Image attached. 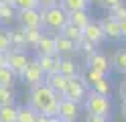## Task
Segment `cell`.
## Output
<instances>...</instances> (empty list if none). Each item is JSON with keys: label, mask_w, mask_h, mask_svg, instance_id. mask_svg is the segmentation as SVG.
Returning <instances> with one entry per match:
<instances>
[{"label": "cell", "mask_w": 126, "mask_h": 122, "mask_svg": "<svg viewBox=\"0 0 126 122\" xmlns=\"http://www.w3.org/2000/svg\"><path fill=\"white\" fill-rule=\"evenodd\" d=\"M31 61V57L27 55V51H18V49H10L8 53H6V65L16 73V75H20L22 71L27 69V65Z\"/></svg>", "instance_id": "cell-9"}, {"label": "cell", "mask_w": 126, "mask_h": 122, "mask_svg": "<svg viewBox=\"0 0 126 122\" xmlns=\"http://www.w3.org/2000/svg\"><path fill=\"white\" fill-rule=\"evenodd\" d=\"M88 2H90V4H100L102 0H88Z\"/></svg>", "instance_id": "cell-43"}, {"label": "cell", "mask_w": 126, "mask_h": 122, "mask_svg": "<svg viewBox=\"0 0 126 122\" xmlns=\"http://www.w3.org/2000/svg\"><path fill=\"white\" fill-rule=\"evenodd\" d=\"M92 89L98 92V94H102V96H110L112 94V81H110V77H104V79H100L98 84H94Z\"/></svg>", "instance_id": "cell-28"}, {"label": "cell", "mask_w": 126, "mask_h": 122, "mask_svg": "<svg viewBox=\"0 0 126 122\" xmlns=\"http://www.w3.org/2000/svg\"><path fill=\"white\" fill-rule=\"evenodd\" d=\"M43 55H57V45H55L53 33H43V37L39 39L35 47V57H43Z\"/></svg>", "instance_id": "cell-11"}, {"label": "cell", "mask_w": 126, "mask_h": 122, "mask_svg": "<svg viewBox=\"0 0 126 122\" xmlns=\"http://www.w3.org/2000/svg\"><path fill=\"white\" fill-rule=\"evenodd\" d=\"M25 29V27H22ZM43 29H25V41H27V47L29 49H35L37 43H39V39L43 37Z\"/></svg>", "instance_id": "cell-26"}, {"label": "cell", "mask_w": 126, "mask_h": 122, "mask_svg": "<svg viewBox=\"0 0 126 122\" xmlns=\"http://www.w3.org/2000/svg\"><path fill=\"white\" fill-rule=\"evenodd\" d=\"M79 116H81V104H75L71 100H67V98H61L57 118L61 122H77Z\"/></svg>", "instance_id": "cell-7"}, {"label": "cell", "mask_w": 126, "mask_h": 122, "mask_svg": "<svg viewBox=\"0 0 126 122\" xmlns=\"http://www.w3.org/2000/svg\"><path fill=\"white\" fill-rule=\"evenodd\" d=\"M59 0H39V6L41 8H51V6H57Z\"/></svg>", "instance_id": "cell-37"}, {"label": "cell", "mask_w": 126, "mask_h": 122, "mask_svg": "<svg viewBox=\"0 0 126 122\" xmlns=\"http://www.w3.org/2000/svg\"><path fill=\"white\" fill-rule=\"evenodd\" d=\"M16 20V8L12 4H0V27H10Z\"/></svg>", "instance_id": "cell-19"}, {"label": "cell", "mask_w": 126, "mask_h": 122, "mask_svg": "<svg viewBox=\"0 0 126 122\" xmlns=\"http://www.w3.org/2000/svg\"><path fill=\"white\" fill-rule=\"evenodd\" d=\"M83 39L90 41V43L96 45V47H100V45L106 41V35H104V31H102V27H100L98 20H92L88 27L83 29Z\"/></svg>", "instance_id": "cell-12"}, {"label": "cell", "mask_w": 126, "mask_h": 122, "mask_svg": "<svg viewBox=\"0 0 126 122\" xmlns=\"http://www.w3.org/2000/svg\"><path fill=\"white\" fill-rule=\"evenodd\" d=\"M61 35L67 37V39H71L73 43H81L83 41V29L75 27V24H71V22H67L65 27L61 29Z\"/></svg>", "instance_id": "cell-21"}, {"label": "cell", "mask_w": 126, "mask_h": 122, "mask_svg": "<svg viewBox=\"0 0 126 122\" xmlns=\"http://www.w3.org/2000/svg\"><path fill=\"white\" fill-rule=\"evenodd\" d=\"M0 122H18V106H0Z\"/></svg>", "instance_id": "cell-24"}, {"label": "cell", "mask_w": 126, "mask_h": 122, "mask_svg": "<svg viewBox=\"0 0 126 122\" xmlns=\"http://www.w3.org/2000/svg\"><path fill=\"white\" fill-rule=\"evenodd\" d=\"M10 31V45L12 49H18V51H25L27 49V41H25V29L20 27H14V29H8Z\"/></svg>", "instance_id": "cell-18"}, {"label": "cell", "mask_w": 126, "mask_h": 122, "mask_svg": "<svg viewBox=\"0 0 126 122\" xmlns=\"http://www.w3.org/2000/svg\"><path fill=\"white\" fill-rule=\"evenodd\" d=\"M55 45H57V55L59 57H73L77 53V43H73L67 37H63L61 33H55Z\"/></svg>", "instance_id": "cell-13"}, {"label": "cell", "mask_w": 126, "mask_h": 122, "mask_svg": "<svg viewBox=\"0 0 126 122\" xmlns=\"http://www.w3.org/2000/svg\"><path fill=\"white\" fill-rule=\"evenodd\" d=\"M69 22L75 24V27H79V29H85L92 22V16H90L88 10H75V12L69 14Z\"/></svg>", "instance_id": "cell-22"}, {"label": "cell", "mask_w": 126, "mask_h": 122, "mask_svg": "<svg viewBox=\"0 0 126 122\" xmlns=\"http://www.w3.org/2000/svg\"><path fill=\"white\" fill-rule=\"evenodd\" d=\"M83 77H85V81L90 84V87L94 86V84H98L100 79H104V77H110V75H104L102 71H96V69H90V67H85V73H83Z\"/></svg>", "instance_id": "cell-29"}, {"label": "cell", "mask_w": 126, "mask_h": 122, "mask_svg": "<svg viewBox=\"0 0 126 122\" xmlns=\"http://www.w3.org/2000/svg\"><path fill=\"white\" fill-rule=\"evenodd\" d=\"M108 14L116 20H124L126 18V2H120L118 6H114L112 10H108Z\"/></svg>", "instance_id": "cell-32"}, {"label": "cell", "mask_w": 126, "mask_h": 122, "mask_svg": "<svg viewBox=\"0 0 126 122\" xmlns=\"http://www.w3.org/2000/svg\"><path fill=\"white\" fill-rule=\"evenodd\" d=\"M14 100H16L14 89H12V87L0 86V106H10V104H14Z\"/></svg>", "instance_id": "cell-27"}, {"label": "cell", "mask_w": 126, "mask_h": 122, "mask_svg": "<svg viewBox=\"0 0 126 122\" xmlns=\"http://www.w3.org/2000/svg\"><path fill=\"white\" fill-rule=\"evenodd\" d=\"M39 120V112L29 104L18 106V122H37Z\"/></svg>", "instance_id": "cell-25"}, {"label": "cell", "mask_w": 126, "mask_h": 122, "mask_svg": "<svg viewBox=\"0 0 126 122\" xmlns=\"http://www.w3.org/2000/svg\"><path fill=\"white\" fill-rule=\"evenodd\" d=\"M20 79V84H25L27 87H33V86H39V84H43L45 81V73L41 69V65H39L37 59H31L29 65H27V69L18 75Z\"/></svg>", "instance_id": "cell-5"}, {"label": "cell", "mask_w": 126, "mask_h": 122, "mask_svg": "<svg viewBox=\"0 0 126 122\" xmlns=\"http://www.w3.org/2000/svg\"><path fill=\"white\" fill-rule=\"evenodd\" d=\"M90 84L85 81V77L81 75H77V77H71L69 79V84H67V89H65V94H63V98H67V100H71L75 104H83L85 100V96L90 94Z\"/></svg>", "instance_id": "cell-4"}, {"label": "cell", "mask_w": 126, "mask_h": 122, "mask_svg": "<svg viewBox=\"0 0 126 122\" xmlns=\"http://www.w3.org/2000/svg\"><path fill=\"white\" fill-rule=\"evenodd\" d=\"M120 33H122V39L126 41V18L120 20Z\"/></svg>", "instance_id": "cell-39"}, {"label": "cell", "mask_w": 126, "mask_h": 122, "mask_svg": "<svg viewBox=\"0 0 126 122\" xmlns=\"http://www.w3.org/2000/svg\"><path fill=\"white\" fill-rule=\"evenodd\" d=\"M83 122H110V118L98 116V114H85V116H83Z\"/></svg>", "instance_id": "cell-34"}, {"label": "cell", "mask_w": 126, "mask_h": 122, "mask_svg": "<svg viewBox=\"0 0 126 122\" xmlns=\"http://www.w3.org/2000/svg\"><path fill=\"white\" fill-rule=\"evenodd\" d=\"M41 65V69L45 75L49 73H59V63H61V57L59 55H43V57H35Z\"/></svg>", "instance_id": "cell-15"}, {"label": "cell", "mask_w": 126, "mask_h": 122, "mask_svg": "<svg viewBox=\"0 0 126 122\" xmlns=\"http://www.w3.org/2000/svg\"><path fill=\"white\" fill-rule=\"evenodd\" d=\"M83 65L90 69H96V71H102L104 75H110L114 69H112V61H110V57L102 51H94L92 55L83 57Z\"/></svg>", "instance_id": "cell-6"}, {"label": "cell", "mask_w": 126, "mask_h": 122, "mask_svg": "<svg viewBox=\"0 0 126 122\" xmlns=\"http://www.w3.org/2000/svg\"><path fill=\"white\" fill-rule=\"evenodd\" d=\"M12 6L16 10H29V8H41L39 6V0H14Z\"/></svg>", "instance_id": "cell-31"}, {"label": "cell", "mask_w": 126, "mask_h": 122, "mask_svg": "<svg viewBox=\"0 0 126 122\" xmlns=\"http://www.w3.org/2000/svg\"><path fill=\"white\" fill-rule=\"evenodd\" d=\"M120 112H122V116L126 118V102H122V108H120Z\"/></svg>", "instance_id": "cell-41"}, {"label": "cell", "mask_w": 126, "mask_h": 122, "mask_svg": "<svg viewBox=\"0 0 126 122\" xmlns=\"http://www.w3.org/2000/svg\"><path fill=\"white\" fill-rule=\"evenodd\" d=\"M110 61H112V69L126 77V47L116 49L112 53V57H110Z\"/></svg>", "instance_id": "cell-17"}, {"label": "cell", "mask_w": 126, "mask_h": 122, "mask_svg": "<svg viewBox=\"0 0 126 122\" xmlns=\"http://www.w3.org/2000/svg\"><path fill=\"white\" fill-rule=\"evenodd\" d=\"M81 108H83L85 114H98V116L110 118L114 106H112L110 96H102V94H98V92H94V89H90V94L85 96Z\"/></svg>", "instance_id": "cell-3"}, {"label": "cell", "mask_w": 126, "mask_h": 122, "mask_svg": "<svg viewBox=\"0 0 126 122\" xmlns=\"http://www.w3.org/2000/svg\"><path fill=\"white\" fill-rule=\"evenodd\" d=\"M59 6L71 14L75 10H90L92 4L88 2V0H59Z\"/></svg>", "instance_id": "cell-20"}, {"label": "cell", "mask_w": 126, "mask_h": 122, "mask_svg": "<svg viewBox=\"0 0 126 122\" xmlns=\"http://www.w3.org/2000/svg\"><path fill=\"white\" fill-rule=\"evenodd\" d=\"M94 51H98V49H96V45H92L90 43V41H81V43H77V53H81L83 57H88V55H92Z\"/></svg>", "instance_id": "cell-33"}, {"label": "cell", "mask_w": 126, "mask_h": 122, "mask_svg": "<svg viewBox=\"0 0 126 122\" xmlns=\"http://www.w3.org/2000/svg\"><path fill=\"white\" fill-rule=\"evenodd\" d=\"M120 2H124V0H102L100 6L104 8V10H112V8H114V6H118Z\"/></svg>", "instance_id": "cell-35"}, {"label": "cell", "mask_w": 126, "mask_h": 122, "mask_svg": "<svg viewBox=\"0 0 126 122\" xmlns=\"http://www.w3.org/2000/svg\"><path fill=\"white\" fill-rule=\"evenodd\" d=\"M98 22H100V27H102V31H104V35H106L108 41H122L120 20H116V18H112L110 14H106V16H102Z\"/></svg>", "instance_id": "cell-10"}, {"label": "cell", "mask_w": 126, "mask_h": 122, "mask_svg": "<svg viewBox=\"0 0 126 122\" xmlns=\"http://www.w3.org/2000/svg\"><path fill=\"white\" fill-rule=\"evenodd\" d=\"M4 65H6V53L0 51V67H4Z\"/></svg>", "instance_id": "cell-40"}, {"label": "cell", "mask_w": 126, "mask_h": 122, "mask_svg": "<svg viewBox=\"0 0 126 122\" xmlns=\"http://www.w3.org/2000/svg\"><path fill=\"white\" fill-rule=\"evenodd\" d=\"M45 84L49 86L53 92H57L59 96H63V94H65V89H67L69 77H65L63 73H49V75H45Z\"/></svg>", "instance_id": "cell-14"}, {"label": "cell", "mask_w": 126, "mask_h": 122, "mask_svg": "<svg viewBox=\"0 0 126 122\" xmlns=\"http://www.w3.org/2000/svg\"><path fill=\"white\" fill-rule=\"evenodd\" d=\"M41 16H43V31L45 33H61V29L69 22V12L63 8L51 6V8H41Z\"/></svg>", "instance_id": "cell-2"}, {"label": "cell", "mask_w": 126, "mask_h": 122, "mask_svg": "<svg viewBox=\"0 0 126 122\" xmlns=\"http://www.w3.org/2000/svg\"><path fill=\"white\" fill-rule=\"evenodd\" d=\"M118 96H120V100L122 102H126V77L118 84Z\"/></svg>", "instance_id": "cell-36"}, {"label": "cell", "mask_w": 126, "mask_h": 122, "mask_svg": "<svg viewBox=\"0 0 126 122\" xmlns=\"http://www.w3.org/2000/svg\"><path fill=\"white\" fill-rule=\"evenodd\" d=\"M37 122H61L57 116H45V114H39V120Z\"/></svg>", "instance_id": "cell-38"}, {"label": "cell", "mask_w": 126, "mask_h": 122, "mask_svg": "<svg viewBox=\"0 0 126 122\" xmlns=\"http://www.w3.org/2000/svg\"><path fill=\"white\" fill-rule=\"evenodd\" d=\"M61 98L63 96H59L57 92H53V89L43 81V84H39V86L29 87L27 104L33 106L39 114H45V116H57Z\"/></svg>", "instance_id": "cell-1"}, {"label": "cell", "mask_w": 126, "mask_h": 122, "mask_svg": "<svg viewBox=\"0 0 126 122\" xmlns=\"http://www.w3.org/2000/svg\"><path fill=\"white\" fill-rule=\"evenodd\" d=\"M0 2H2V4H12L14 0H0Z\"/></svg>", "instance_id": "cell-42"}, {"label": "cell", "mask_w": 126, "mask_h": 122, "mask_svg": "<svg viewBox=\"0 0 126 122\" xmlns=\"http://www.w3.org/2000/svg\"><path fill=\"white\" fill-rule=\"evenodd\" d=\"M10 49H12V45H10V31L4 29V27H0V51L8 53Z\"/></svg>", "instance_id": "cell-30"}, {"label": "cell", "mask_w": 126, "mask_h": 122, "mask_svg": "<svg viewBox=\"0 0 126 122\" xmlns=\"http://www.w3.org/2000/svg\"><path fill=\"white\" fill-rule=\"evenodd\" d=\"M16 79H18V75L8 67V65L0 67V86H4V87H12V89H14V84H16Z\"/></svg>", "instance_id": "cell-23"}, {"label": "cell", "mask_w": 126, "mask_h": 122, "mask_svg": "<svg viewBox=\"0 0 126 122\" xmlns=\"http://www.w3.org/2000/svg\"><path fill=\"white\" fill-rule=\"evenodd\" d=\"M59 73H63L65 77H77L79 75V63H77L73 57H61L59 63Z\"/></svg>", "instance_id": "cell-16"}, {"label": "cell", "mask_w": 126, "mask_h": 122, "mask_svg": "<svg viewBox=\"0 0 126 122\" xmlns=\"http://www.w3.org/2000/svg\"><path fill=\"white\" fill-rule=\"evenodd\" d=\"M0 4H2V2H0Z\"/></svg>", "instance_id": "cell-44"}, {"label": "cell", "mask_w": 126, "mask_h": 122, "mask_svg": "<svg viewBox=\"0 0 126 122\" xmlns=\"http://www.w3.org/2000/svg\"><path fill=\"white\" fill-rule=\"evenodd\" d=\"M16 20L25 29H43L41 8H29V10H16Z\"/></svg>", "instance_id": "cell-8"}]
</instances>
